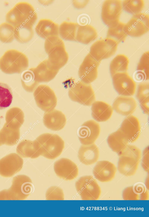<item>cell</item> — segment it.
I'll return each instance as SVG.
<instances>
[{"label": "cell", "mask_w": 149, "mask_h": 217, "mask_svg": "<svg viewBox=\"0 0 149 217\" xmlns=\"http://www.w3.org/2000/svg\"><path fill=\"white\" fill-rule=\"evenodd\" d=\"M23 160L19 155L13 153L0 159V175L10 177L19 172L22 169Z\"/></svg>", "instance_id": "14"}, {"label": "cell", "mask_w": 149, "mask_h": 217, "mask_svg": "<svg viewBox=\"0 0 149 217\" xmlns=\"http://www.w3.org/2000/svg\"><path fill=\"white\" fill-rule=\"evenodd\" d=\"M54 169L58 177L66 180H73L78 175L77 165L67 158H61L56 161L54 163Z\"/></svg>", "instance_id": "15"}, {"label": "cell", "mask_w": 149, "mask_h": 217, "mask_svg": "<svg viewBox=\"0 0 149 217\" xmlns=\"http://www.w3.org/2000/svg\"><path fill=\"white\" fill-rule=\"evenodd\" d=\"M99 155L98 148L94 143L81 145L78 154L80 161L86 165H91L96 162L98 159Z\"/></svg>", "instance_id": "23"}, {"label": "cell", "mask_w": 149, "mask_h": 217, "mask_svg": "<svg viewBox=\"0 0 149 217\" xmlns=\"http://www.w3.org/2000/svg\"><path fill=\"white\" fill-rule=\"evenodd\" d=\"M31 68L36 80L39 83L51 81L55 77L59 70L52 65L48 59L41 62L36 67Z\"/></svg>", "instance_id": "18"}, {"label": "cell", "mask_w": 149, "mask_h": 217, "mask_svg": "<svg viewBox=\"0 0 149 217\" xmlns=\"http://www.w3.org/2000/svg\"><path fill=\"white\" fill-rule=\"evenodd\" d=\"M100 62L89 53L86 55L78 70L79 76L82 81L90 84L96 79L98 75L97 69Z\"/></svg>", "instance_id": "12"}, {"label": "cell", "mask_w": 149, "mask_h": 217, "mask_svg": "<svg viewBox=\"0 0 149 217\" xmlns=\"http://www.w3.org/2000/svg\"><path fill=\"white\" fill-rule=\"evenodd\" d=\"M37 18L33 6L26 2L18 3L6 14V22L14 27L21 25L33 26Z\"/></svg>", "instance_id": "3"}, {"label": "cell", "mask_w": 149, "mask_h": 217, "mask_svg": "<svg viewBox=\"0 0 149 217\" xmlns=\"http://www.w3.org/2000/svg\"><path fill=\"white\" fill-rule=\"evenodd\" d=\"M112 77L114 87L119 95L125 96L134 95L136 84L127 73H117Z\"/></svg>", "instance_id": "13"}, {"label": "cell", "mask_w": 149, "mask_h": 217, "mask_svg": "<svg viewBox=\"0 0 149 217\" xmlns=\"http://www.w3.org/2000/svg\"><path fill=\"white\" fill-rule=\"evenodd\" d=\"M107 142L112 151L118 154L127 146L129 141L125 134L119 128L109 136Z\"/></svg>", "instance_id": "28"}, {"label": "cell", "mask_w": 149, "mask_h": 217, "mask_svg": "<svg viewBox=\"0 0 149 217\" xmlns=\"http://www.w3.org/2000/svg\"><path fill=\"white\" fill-rule=\"evenodd\" d=\"M122 197L124 200H148L149 193L144 185L139 183L125 188Z\"/></svg>", "instance_id": "24"}, {"label": "cell", "mask_w": 149, "mask_h": 217, "mask_svg": "<svg viewBox=\"0 0 149 217\" xmlns=\"http://www.w3.org/2000/svg\"><path fill=\"white\" fill-rule=\"evenodd\" d=\"M97 36L95 29L91 25H79L77 29L76 39V41L87 44L95 40Z\"/></svg>", "instance_id": "29"}, {"label": "cell", "mask_w": 149, "mask_h": 217, "mask_svg": "<svg viewBox=\"0 0 149 217\" xmlns=\"http://www.w3.org/2000/svg\"><path fill=\"white\" fill-rule=\"evenodd\" d=\"M63 84L68 88L69 96L72 101L87 106L95 102V93L90 84L70 78L63 82Z\"/></svg>", "instance_id": "1"}, {"label": "cell", "mask_w": 149, "mask_h": 217, "mask_svg": "<svg viewBox=\"0 0 149 217\" xmlns=\"http://www.w3.org/2000/svg\"><path fill=\"white\" fill-rule=\"evenodd\" d=\"M137 99L143 112L148 115L149 113V84L143 82L138 86L136 95Z\"/></svg>", "instance_id": "30"}, {"label": "cell", "mask_w": 149, "mask_h": 217, "mask_svg": "<svg viewBox=\"0 0 149 217\" xmlns=\"http://www.w3.org/2000/svg\"><path fill=\"white\" fill-rule=\"evenodd\" d=\"M48 54V60L53 65L60 69L68 61L69 56L64 43L52 47L45 50Z\"/></svg>", "instance_id": "19"}, {"label": "cell", "mask_w": 149, "mask_h": 217, "mask_svg": "<svg viewBox=\"0 0 149 217\" xmlns=\"http://www.w3.org/2000/svg\"><path fill=\"white\" fill-rule=\"evenodd\" d=\"M116 171V168L113 163L108 161L102 160L97 162L93 169V173L98 181L107 182L113 179Z\"/></svg>", "instance_id": "17"}, {"label": "cell", "mask_w": 149, "mask_h": 217, "mask_svg": "<svg viewBox=\"0 0 149 217\" xmlns=\"http://www.w3.org/2000/svg\"><path fill=\"white\" fill-rule=\"evenodd\" d=\"M122 3L120 0H106L103 3L101 17L108 27L118 23L122 12Z\"/></svg>", "instance_id": "11"}, {"label": "cell", "mask_w": 149, "mask_h": 217, "mask_svg": "<svg viewBox=\"0 0 149 217\" xmlns=\"http://www.w3.org/2000/svg\"><path fill=\"white\" fill-rule=\"evenodd\" d=\"M125 24L119 21L116 24L109 27L107 38L113 39L118 44L124 41L127 36L125 30Z\"/></svg>", "instance_id": "34"}, {"label": "cell", "mask_w": 149, "mask_h": 217, "mask_svg": "<svg viewBox=\"0 0 149 217\" xmlns=\"http://www.w3.org/2000/svg\"><path fill=\"white\" fill-rule=\"evenodd\" d=\"M33 34V26L24 25L15 27L14 38L20 43L28 42L32 39Z\"/></svg>", "instance_id": "33"}, {"label": "cell", "mask_w": 149, "mask_h": 217, "mask_svg": "<svg viewBox=\"0 0 149 217\" xmlns=\"http://www.w3.org/2000/svg\"><path fill=\"white\" fill-rule=\"evenodd\" d=\"M66 119L64 114L60 111L54 109L45 112L43 122L48 129L54 131H59L65 126Z\"/></svg>", "instance_id": "21"}, {"label": "cell", "mask_w": 149, "mask_h": 217, "mask_svg": "<svg viewBox=\"0 0 149 217\" xmlns=\"http://www.w3.org/2000/svg\"><path fill=\"white\" fill-rule=\"evenodd\" d=\"M15 27L6 22L0 25V41L4 43L11 42L14 39Z\"/></svg>", "instance_id": "39"}, {"label": "cell", "mask_w": 149, "mask_h": 217, "mask_svg": "<svg viewBox=\"0 0 149 217\" xmlns=\"http://www.w3.org/2000/svg\"><path fill=\"white\" fill-rule=\"evenodd\" d=\"M129 63L128 58L125 55L119 54L116 56L110 64L109 70L111 77L117 73L127 72Z\"/></svg>", "instance_id": "31"}, {"label": "cell", "mask_w": 149, "mask_h": 217, "mask_svg": "<svg viewBox=\"0 0 149 217\" xmlns=\"http://www.w3.org/2000/svg\"><path fill=\"white\" fill-rule=\"evenodd\" d=\"M136 76L138 79L146 80L149 79V52L142 55L138 63Z\"/></svg>", "instance_id": "35"}, {"label": "cell", "mask_w": 149, "mask_h": 217, "mask_svg": "<svg viewBox=\"0 0 149 217\" xmlns=\"http://www.w3.org/2000/svg\"><path fill=\"white\" fill-rule=\"evenodd\" d=\"M112 106L113 109L117 113L123 116H128L134 112L137 105L133 98L120 96L115 100Z\"/></svg>", "instance_id": "22"}, {"label": "cell", "mask_w": 149, "mask_h": 217, "mask_svg": "<svg viewBox=\"0 0 149 217\" xmlns=\"http://www.w3.org/2000/svg\"><path fill=\"white\" fill-rule=\"evenodd\" d=\"M22 83L24 89L28 92H32L37 88L39 83L35 79L31 68L25 72L22 77Z\"/></svg>", "instance_id": "37"}, {"label": "cell", "mask_w": 149, "mask_h": 217, "mask_svg": "<svg viewBox=\"0 0 149 217\" xmlns=\"http://www.w3.org/2000/svg\"><path fill=\"white\" fill-rule=\"evenodd\" d=\"M79 26L77 23L64 22L59 27V34L65 40L76 41L77 32Z\"/></svg>", "instance_id": "32"}, {"label": "cell", "mask_w": 149, "mask_h": 217, "mask_svg": "<svg viewBox=\"0 0 149 217\" xmlns=\"http://www.w3.org/2000/svg\"><path fill=\"white\" fill-rule=\"evenodd\" d=\"M33 96L37 106L45 112L52 110L57 104V98L53 91L48 86L41 85L35 90Z\"/></svg>", "instance_id": "8"}, {"label": "cell", "mask_w": 149, "mask_h": 217, "mask_svg": "<svg viewBox=\"0 0 149 217\" xmlns=\"http://www.w3.org/2000/svg\"><path fill=\"white\" fill-rule=\"evenodd\" d=\"M119 156L118 169L120 173L127 176L135 174L141 159V151L134 145H127L118 154Z\"/></svg>", "instance_id": "4"}, {"label": "cell", "mask_w": 149, "mask_h": 217, "mask_svg": "<svg viewBox=\"0 0 149 217\" xmlns=\"http://www.w3.org/2000/svg\"><path fill=\"white\" fill-rule=\"evenodd\" d=\"M122 6L125 11L134 15L141 13L144 3L142 0H125L122 3Z\"/></svg>", "instance_id": "38"}, {"label": "cell", "mask_w": 149, "mask_h": 217, "mask_svg": "<svg viewBox=\"0 0 149 217\" xmlns=\"http://www.w3.org/2000/svg\"><path fill=\"white\" fill-rule=\"evenodd\" d=\"M36 32L40 37L46 39L50 37L58 36L59 26L51 20H40L36 26Z\"/></svg>", "instance_id": "26"}, {"label": "cell", "mask_w": 149, "mask_h": 217, "mask_svg": "<svg viewBox=\"0 0 149 217\" xmlns=\"http://www.w3.org/2000/svg\"><path fill=\"white\" fill-rule=\"evenodd\" d=\"M28 66L29 61L26 56L16 50L7 51L0 59V69L6 74L21 73Z\"/></svg>", "instance_id": "6"}, {"label": "cell", "mask_w": 149, "mask_h": 217, "mask_svg": "<svg viewBox=\"0 0 149 217\" xmlns=\"http://www.w3.org/2000/svg\"><path fill=\"white\" fill-rule=\"evenodd\" d=\"M13 98L11 88L7 84L0 82V110L8 107L12 103Z\"/></svg>", "instance_id": "36"}, {"label": "cell", "mask_w": 149, "mask_h": 217, "mask_svg": "<svg viewBox=\"0 0 149 217\" xmlns=\"http://www.w3.org/2000/svg\"><path fill=\"white\" fill-rule=\"evenodd\" d=\"M36 140L40 155L49 159H54L59 156L64 147V141L57 134L44 133Z\"/></svg>", "instance_id": "5"}, {"label": "cell", "mask_w": 149, "mask_h": 217, "mask_svg": "<svg viewBox=\"0 0 149 217\" xmlns=\"http://www.w3.org/2000/svg\"><path fill=\"white\" fill-rule=\"evenodd\" d=\"M76 190L83 200H97L101 195V188L92 176L81 177L75 184Z\"/></svg>", "instance_id": "7"}, {"label": "cell", "mask_w": 149, "mask_h": 217, "mask_svg": "<svg viewBox=\"0 0 149 217\" xmlns=\"http://www.w3.org/2000/svg\"><path fill=\"white\" fill-rule=\"evenodd\" d=\"M118 44L116 41L110 38L99 40L91 45L89 53L97 60L101 62L115 54Z\"/></svg>", "instance_id": "9"}, {"label": "cell", "mask_w": 149, "mask_h": 217, "mask_svg": "<svg viewBox=\"0 0 149 217\" xmlns=\"http://www.w3.org/2000/svg\"><path fill=\"white\" fill-rule=\"evenodd\" d=\"M120 129L126 136L129 143L135 142L140 135L141 127L139 120L133 115H129L126 117Z\"/></svg>", "instance_id": "20"}, {"label": "cell", "mask_w": 149, "mask_h": 217, "mask_svg": "<svg viewBox=\"0 0 149 217\" xmlns=\"http://www.w3.org/2000/svg\"><path fill=\"white\" fill-rule=\"evenodd\" d=\"M149 15L143 13L133 15L125 24V30L127 36L138 37L147 32L149 30Z\"/></svg>", "instance_id": "10"}, {"label": "cell", "mask_w": 149, "mask_h": 217, "mask_svg": "<svg viewBox=\"0 0 149 217\" xmlns=\"http://www.w3.org/2000/svg\"><path fill=\"white\" fill-rule=\"evenodd\" d=\"M45 197L47 200H63L64 199L63 190L56 186H51L47 190Z\"/></svg>", "instance_id": "40"}, {"label": "cell", "mask_w": 149, "mask_h": 217, "mask_svg": "<svg viewBox=\"0 0 149 217\" xmlns=\"http://www.w3.org/2000/svg\"><path fill=\"white\" fill-rule=\"evenodd\" d=\"M33 189L32 181L28 176L20 175L13 178L11 187L0 191V200H23L26 199Z\"/></svg>", "instance_id": "2"}, {"label": "cell", "mask_w": 149, "mask_h": 217, "mask_svg": "<svg viewBox=\"0 0 149 217\" xmlns=\"http://www.w3.org/2000/svg\"><path fill=\"white\" fill-rule=\"evenodd\" d=\"M142 166L144 170L146 172L149 171V147L148 146L146 147L143 152V157L142 159Z\"/></svg>", "instance_id": "41"}, {"label": "cell", "mask_w": 149, "mask_h": 217, "mask_svg": "<svg viewBox=\"0 0 149 217\" xmlns=\"http://www.w3.org/2000/svg\"><path fill=\"white\" fill-rule=\"evenodd\" d=\"M100 128L99 124L94 120L84 122L79 131V139L83 145L92 144L95 142L100 133Z\"/></svg>", "instance_id": "16"}, {"label": "cell", "mask_w": 149, "mask_h": 217, "mask_svg": "<svg viewBox=\"0 0 149 217\" xmlns=\"http://www.w3.org/2000/svg\"><path fill=\"white\" fill-rule=\"evenodd\" d=\"M18 145L17 149V153L24 158H36L40 155L39 148L36 139L31 141L25 140Z\"/></svg>", "instance_id": "27"}, {"label": "cell", "mask_w": 149, "mask_h": 217, "mask_svg": "<svg viewBox=\"0 0 149 217\" xmlns=\"http://www.w3.org/2000/svg\"><path fill=\"white\" fill-rule=\"evenodd\" d=\"M91 115L98 122H104L108 120L111 117L113 110L108 104L102 101L94 102L92 104Z\"/></svg>", "instance_id": "25"}]
</instances>
